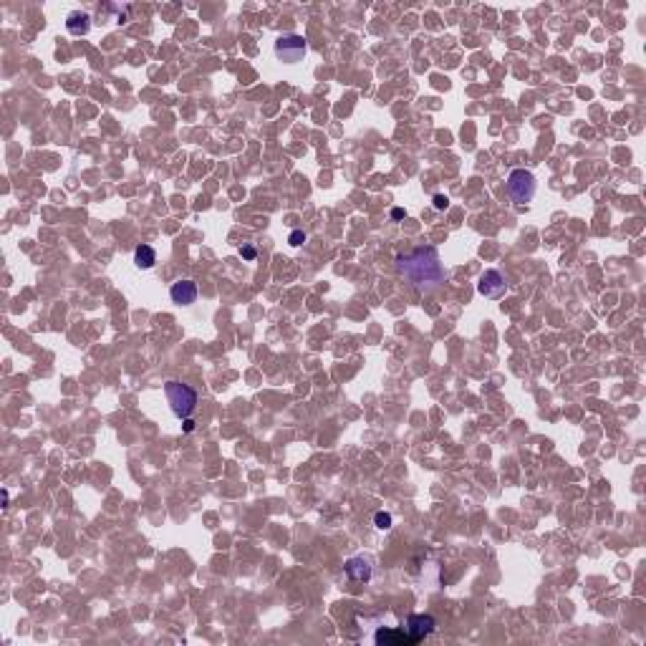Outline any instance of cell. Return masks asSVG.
Returning <instances> with one entry per match:
<instances>
[{"mask_svg":"<svg viewBox=\"0 0 646 646\" xmlns=\"http://www.w3.org/2000/svg\"><path fill=\"white\" fill-rule=\"evenodd\" d=\"M434 626H437V621H434V616H429V614H411L409 618H407V634H409L411 644H419V641H424L429 634L434 632Z\"/></svg>","mask_w":646,"mask_h":646,"instance_id":"obj_7","label":"cell"},{"mask_svg":"<svg viewBox=\"0 0 646 646\" xmlns=\"http://www.w3.org/2000/svg\"><path fill=\"white\" fill-rule=\"evenodd\" d=\"M391 522H394V520H391V515H389V513H384V510H379V513L374 515V525H376L379 530H389V528H391Z\"/></svg>","mask_w":646,"mask_h":646,"instance_id":"obj_12","label":"cell"},{"mask_svg":"<svg viewBox=\"0 0 646 646\" xmlns=\"http://www.w3.org/2000/svg\"><path fill=\"white\" fill-rule=\"evenodd\" d=\"M273 53H275V59H278L280 63L293 66V63H301V61L306 59L309 41L303 36H298V33H288V36H280L278 41L273 43Z\"/></svg>","mask_w":646,"mask_h":646,"instance_id":"obj_4","label":"cell"},{"mask_svg":"<svg viewBox=\"0 0 646 646\" xmlns=\"http://www.w3.org/2000/svg\"><path fill=\"white\" fill-rule=\"evenodd\" d=\"M288 242L298 248V245H303V242H306V233H303V230H293V233H291V237H288Z\"/></svg>","mask_w":646,"mask_h":646,"instance_id":"obj_13","label":"cell"},{"mask_svg":"<svg viewBox=\"0 0 646 646\" xmlns=\"http://www.w3.org/2000/svg\"><path fill=\"white\" fill-rule=\"evenodd\" d=\"M155 263H157L155 248H149V245H139V248L134 250V265H137L139 271H149V268H155Z\"/></svg>","mask_w":646,"mask_h":646,"instance_id":"obj_11","label":"cell"},{"mask_svg":"<svg viewBox=\"0 0 646 646\" xmlns=\"http://www.w3.org/2000/svg\"><path fill=\"white\" fill-rule=\"evenodd\" d=\"M66 30L71 36H86L91 30V15L81 13V10H71L66 15Z\"/></svg>","mask_w":646,"mask_h":646,"instance_id":"obj_10","label":"cell"},{"mask_svg":"<svg viewBox=\"0 0 646 646\" xmlns=\"http://www.w3.org/2000/svg\"><path fill=\"white\" fill-rule=\"evenodd\" d=\"M240 255L245 257V260H255V255H257V250L255 248H250V245H245V248L240 250Z\"/></svg>","mask_w":646,"mask_h":646,"instance_id":"obj_15","label":"cell"},{"mask_svg":"<svg viewBox=\"0 0 646 646\" xmlns=\"http://www.w3.org/2000/svg\"><path fill=\"white\" fill-rule=\"evenodd\" d=\"M404 215L407 213H404L402 207H394V210H391V217H394V220H404Z\"/></svg>","mask_w":646,"mask_h":646,"instance_id":"obj_17","label":"cell"},{"mask_svg":"<svg viewBox=\"0 0 646 646\" xmlns=\"http://www.w3.org/2000/svg\"><path fill=\"white\" fill-rule=\"evenodd\" d=\"M192 429H195V422H192L190 417L182 419V432H192Z\"/></svg>","mask_w":646,"mask_h":646,"instance_id":"obj_16","label":"cell"},{"mask_svg":"<svg viewBox=\"0 0 646 646\" xmlns=\"http://www.w3.org/2000/svg\"><path fill=\"white\" fill-rule=\"evenodd\" d=\"M371 641L379 646H414L409 639V634L404 632V629H384V626H379L376 629V634L371 636Z\"/></svg>","mask_w":646,"mask_h":646,"instance_id":"obj_9","label":"cell"},{"mask_svg":"<svg viewBox=\"0 0 646 646\" xmlns=\"http://www.w3.org/2000/svg\"><path fill=\"white\" fill-rule=\"evenodd\" d=\"M164 397H167L169 409H172V414H175L177 419L192 417V411L197 409V391L182 382L164 384Z\"/></svg>","mask_w":646,"mask_h":646,"instance_id":"obj_2","label":"cell"},{"mask_svg":"<svg viewBox=\"0 0 646 646\" xmlns=\"http://www.w3.org/2000/svg\"><path fill=\"white\" fill-rule=\"evenodd\" d=\"M432 205H434V210H447V205H449V199L444 197V195H434V199H432Z\"/></svg>","mask_w":646,"mask_h":646,"instance_id":"obj_14","label":"cell"},{"mask_svg":"<svg viewBox=\"0 0 646 646\" xmlns=\"http://www.w3.org/2000/svg\"><path fill=\"white\" fill-rule=\"evenodd\" d=\"M505 291H507V280L500 271H484L482 275H480V283H478L480 295L490 298V301H500V298L505 295Z\"/></svg>","mask_w":646,"mask_h":646,"instance_id":"obj_5","label":"cell"},{"mask_svg":"<svg viewBox=\"0 0 646 646\" xmlns=\"http://www.w3.org/2000/svg\"><path fill=\"white\" fill-rule=\"evenodd\" d=\"M169 298L177 306H192L197 301V283L195 280H177L175 286L169 288Z\"/></svg>","mask_w":646,"mask_h":646,"instance_id":"obj_8","label":"cell"},{"mask_svg":"<svg viewBox=\"0 0 646 646\" xmlns=\"http://www.w3.org/2000/svg\"><path fill=\"white\" fill-rule=\"evenodd\" d=\"M538 190V179L533 172L528 169H513L507 175V195L513 199L515 205H528L530 199L536 197Z\"/></svg>","mask_w":646,"mask_h":646,"instance_id":"obj_3","label":"cell"},{"mask_svg":"<svg viewBox=\"0 0 646 646\" xmlns=\"http://www.w3.org/2000/svg\"><path fill=\"white\" fill-rule=\"evenodd\" d=\"M397 271L419 291H437L449 280V271L434 248H417L397 257Z\"/></svg>","mask_w":646,"mask_h":646,"instance_id":"obj_1","label":"cell"},{"mask_svg":"<svg viewBox=\"0 0 646 646\" xmlns=\"http://www.w3.org/2000/svg\"><path fill=\"white\" fill-rule=\"evenodd\" d=\"M344 571L349 576V580L353 583H369L371 576H374V558L369 556H353L344 563Z\"/></svg>","mask_w":646,"mask_h":646,"instance_id":"obj_6","label":"cell"}]
</instances>
